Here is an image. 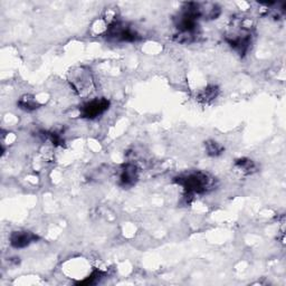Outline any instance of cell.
I'll use <instances>...</instances> for the list:
<instances>
[{
	"mask_svg": "<svg viewBox=\"0 0 286 286\" xmlns=\"http://www.w3.org/2000/svg\"><path fill=\"white\" fill-rule=\"evenodd\" d=\"M139 178V169L133 163H126L120 173V185L126 187H132Z\"/></svg>",
	"mask_w": 286,
	"mask_h": 286,
	"instance_id": "4",
	"label": "cell"
},
{
	"mask_svg": "<svg viewBox=\"0 0 286 286\" xmlns=\"http://www.w3.org/2000/svg\"><path fill=\"white\" fill-rule=\"evenodd\" d=\"M205 145H206L207 155L210 156V157L221 156L225 150L221 143L214 141V140H209V141H207Z\"/></svg>",
	"mask_w": 286,
	"mask_h": 286,
	"instance_id": "8",
	"label": "cell"
},
{
	"mask_svg": "<svg viewBox=\"0 0 286 286\" xmlns=\"http://www.w3.org/2000/svg\"><path fill=\"white\" fill-rule=\"evenodd\" d=\"M175 182L184 188L186 194L189 197L206 192L211 186V179L209 175L202 171L181 174L175 178Z\"/></svg>",
	"mask_w": 286,
	"mask_h": 286,
	"instance_id": "1",
	"label": "cell"
},
{
	"mask_svg": "<svg viewBox=\"0 0 286 286\" xmlns=\"http://www.w3.org/2000/svg\"><path fill=\"white\" fill-rule=\"evenodd\" d=\"M37 239L38 236L34 233L27 232V230H19V232H14L10 235V245L14 248L21 249L26 248Z\"/></svg>",
	"mask_w": 286,
	"mask_h": 286,
	"instance_id": "3",
	"label": "cell"
},
{
	"mask_svg": "<svg viewBox=\"0 0 286 286\" xmlns=\"http://www.w3.org/2000/svg\"><path fill=\"white\" fill-rule=\"evenodd\" d=\"M18 106H19L24 111H34V109L38 108V103L35 100V97L32 95H24L20 97V100L18 101Z\"/></svg>",
	"mask_w": 286,
	"mask_h": 286,
	"instance_id": "7",
	"label": "cell"
},
{
	"mask_svg": "<svg viewBox=\"0 0 286 286\" xmlns=\"http://www.w3.org/2000/svg\"><path fill=\"white\" fill-rule=\"evenodd\" d=\"M109 106V102L106 99H94L84 103L81 107L82 118L94 120L100 115L105 113Z\"/></svg>",
	"mask_w": 286,
	"mask_h": 286,
	"instance_id": "2",
	"label": "cell"
},
{
	"mask_svg": "<svg viewBox=\"0 0 286 286\" xmlns=\"http://www.w3.org/2000/svg\"><path fill=\"white\" fill-rule=\"evenodd\" d=\"M218 94H219V89L216 86V85H208V86L200 91L198 93L197 99L199 102L204 103V104H208V103L216 100Z\"/></svg>",
	"mask_w": 286,
	"mask_h": 286,
	"instance_id": "5",
	"label": "cell"
},
{
	"mask_svg": "<svg viewBox=\"0 0 286 286\" xmlns=\"http://www.w3.org/2000/svg\"><path fill=\"white\" fill-rule=\"evenodd\" d=\"M235 167L243 174H253L257 171V166L253 160L247 159V158H241V159L236 160Z\"/></svg>",
	"mask_w": 286,
	"mask_h": 286,
	"instance_id": "6",
	"label": "cell"
}]
</instances>
